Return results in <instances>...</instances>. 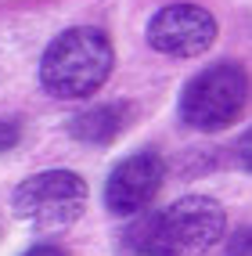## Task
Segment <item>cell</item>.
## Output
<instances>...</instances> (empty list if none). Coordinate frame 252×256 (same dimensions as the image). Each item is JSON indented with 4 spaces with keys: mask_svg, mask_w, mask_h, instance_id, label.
<instances>
[{
    "mask_svg": "<svg viewBox=\"0 0 252 256\" xmlns=\"http://www.w3.org/2000/svg\"><path fill=\"white\" fill-rule=\"evenodd\" d=\"M224 210L213 198L188 195L177 198L162 213L130 216L123 242L130 252L141 256H206L224 238Z\"/></svg>",
    "mask_w": 252,
    "mask_h": 256,
    "instance_id": "cell-1",
    "label": "cell"
},
{
    "mask_svg": "<svg viewBox=\"0 0 252 256\" xmlns=\"http://www.w3.org/2000/svg\"><path fill=\"white\" fill-rule=\"evenodd\" d=\"M112 72V44L101 29H69L43 50L40 80L54 98H87Z\"/></svg>",
    "mask_w": 252,
    "mask_h": 256,
    "instance_id": "cell-2",
    "label": "cell"
},
{
    "mask_svg": "<svg viewBox=\"0 0 252 256\" xmlns=\"http://www.w3.org/2000/svg\"><path fill=\"white\" fill-rule=\"evenodd\" d=\"M11 206H14V216H22L25 224L58 231L83 216V210H87V184H83V177L69 174V170H47V174H36L14 188Z\"/></svg>",
    "mask_w": 252,
    "mask_h": 256,
    "instance_id": "cell-3",
    "label": "cell"
},
{
    "mask_svg": "<svg viewBox=\"0 0 252 256\" xmlns=\"http://www.w3.org/2000/svg\"><path fill=\"white\" fill-rule=\"evenodd\" d=\"M249 98V80L238 65H213L198 72L180 94V116L195 130H220L234 123Z\"/></svg>",
    "mask_w": 252,
    "mask_h": 256,
    "instance_id": "cell-4",
    "label": "cell"
},
{
    "mask_svg": "<svg viewBox=\"0 0 252 256\" xmlns=\"http://www.w3.org/2000/svg\"><path fill=\"white\" fill-rule=\"evenodd\" d=\"M216 40V18L198 4H170L148 22V44L170 58H191Z\"/></svg>",
    "mask_w": 252,
    "mask_h": 256,
    "instance_id": "cell-5",
    "label": "cell"
},
{
    "mask_svg": "<svg viewBox=\"0 0 252 256\" xmlns=\"http://www.w3.org/2000/svg\"><path fill=\"white\" fill-rule=\"evenodd\" d=\"M162 184V159L141 152V156H130L108 174L105 184V206L115 216H137L151 198H155Z\"/></svg>",
    "mask_w": 252,
    "mask_h": 256,
    "instance_id": "cell-6",
    "label": "cell"
},
{
    "mask_svg": "<svg viewBox=\"0 0 252 256\" xmlns=\"http://www.w3.org/2000/svg\"><path fill=\"white\" fill-rule=\"evenodd\" d=\"M123 119H126V108L123 105L90 108V112H83L76 123H72V138L87 141V144H105V141H112L115 134L123 130Z\"/></svg>",
    "mask_w": 252,
    "mask_h": 256,
    "instance_id": "cell-7",
    "label": "cell"
},
{
    "mask_svg": "<svg viewBox=\"0 0 252 256\" xmlns=\"http://www.w3.org/2000/svg\"><path fill=\"white\" fill-rule=\"evenodd\" d=\"M227 256H252V228H245V231H238L231 238Z\"/></svg>",
    "mask_w": 252,
    "mask_h": 256,
    "instance_id": "cell-8",
    "label": "cell"
},
{
    "mask_svg": "<svg viewBox=\"0 0 252 256\" xmlns=\"http://www.w3.org/2000/svg\"><path fill=\"white\" fill-rule=\"evenodd\" d=\"M18 144V126L14 123H0V152H7Z\"/></svg>",
    "mask_w": 252,
    "mask_h": 256,
    "instance_id": "cell-9",
    "label": "cell"
},
{
    "mask_svg": "<svg viewBox=\"0 0 252 256\" xmlns=\"http://www.w3.org/2000/svg\"><path fill=\"white\" fill-rule=\"evenodd\" d=\"M238 152H242V162L252 170V126L245 130V138H242V144H238Z\"/></svg>",
    "mask_w": 252,
    "mask_h": 256,
    "instance_id": "cell-10",
    "label": "cell"
},
{
    "mask_svg": "<svg viewBox=\"0 0 252 256\" xmlns=\"http://www.w3.org/2000/svg\"><path fill=\"white\" fill-rule=\"evenodd\" d=\"M25 256H65L61 249H54V246H32Z\"/></svg>",
    "mask_w": 252,
    "mask_h": 256,
    "instance_id": "cell-11",
    "label": "cell"
}]
</instances>
